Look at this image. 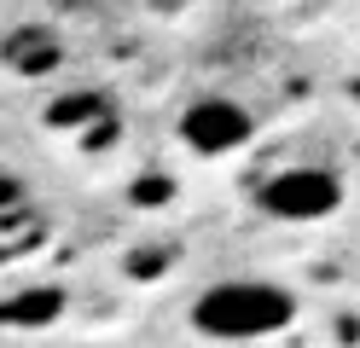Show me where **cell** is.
Wrapping results in <instances>:
<instances>
[{
    "label": "cell",
    "instance_id": "cell-1",
    "mask_svg": "<svg viewBox=\"0 0 360 348\" xmlns=\"http://www.w3.org/2000/svg\"><path fill=\"white\" fill-rule=\"evenodd\" d=\"M297 314H302V296L279 278H215L210 290H198L186 319L204 342L233 348V342H267L290 331Z\"/></svg>",
    "mask_w": 360,
    "mask_h": 348
},
{
    "label": "cell",
    "instance_id": "cell-2",
    "mask_svg": "<svg viewBox=\"0 0 360 348\" xmlns=\"http://www.w3.org/2000/svg\"><path fill=\"white\" fill-rule=\"evenodd\" d=\"M349 203V186L331 162H290L256 186V209L285 226H320Z\"/></svg>",
    "mask_w": 360,
    "mask_h": 348
},
{
    "label": "cell",
    "instance_id": "cell-3",
    "mask_svg": "<svg viewBox=\"0 0 360 348\" xmlns=\"http://www.w3.org/2000/svg\"><path fill=\"white\" fill-rule=\"evenodd\" d=\"M174 134L192 157H238L244 146H256V116L250 105H238L233 93H198V99L180 105Z\"/></svg>",
    "mask_w": 360,
    "mask_h": 348
},
{
    "label": "cell",
    "instance_id": "cell-4",
    "mask_svg": "<svg viewBox=\"0 0 360 348\" xmlns=\"http://www.w3.org/2000/svg\"><path fill=\"white\" fill-rule=\"evenodd\" d=\"M58 58H64V46L47 30H18L6 41V64L18 70V76H47V70H58Z\"/></svg>",
    "mask_w": 360,
    "mask_h": 348
},
{
    "label": "cell",
    "instance_id": "cell-5",
    "mask_svg": "<svg viewBox=\"0 0 360 348\" xmlns=\"http://www.w3.org/2000/svg\"><path fill=\"white\" fill-rule=\"evenodd\" d=\"M58 314H64V290H53V285L0 302V319H6V325H53Z\"/></svg>",
    "mask_w": 360,
    "mask_h": 348
},
{
    "label": "cell",
    "instance_id": "cell-6",
    "mask_svg": "<svg viewBox=\"0 0 360 348\" xmlns=\"http://www.w3.org/2000/svg\"><path fill=\"white\" fill-rule=\"evenodd\" d=\"M94 110H99V99H94V93H64V99L47 110V122H53V128H70V122H87Z\"/></svg>",
    "mask_w": 360,
    "mask_h": 348
},
{
    "label": "cell",
    "instance_id": "cell-7",
    "mask_svg": "<svg viewBox=\"0 0 360 348\" xmlns=\"http://www.w3.org/2000/svg\"><path fill=\"white\" fill-rule=\"evenodd\" d=\"M18 203H24V180H18V174H6V169H0V215H12V209Z\"/></svg>",
    "mask_w": 360,
    "mask_h": 348
},
{
    "label": "cell",
    "instance_id": "cell-8",
    "mask_svg": "<svg viewBox=\"0 0 360 348\" xmlns=\"http://www.w3.org/2000/svg\"><path fill=\"white\" fill-rule=\"evenodd\" d=\"M210 348H215V342H210ZM233 348H256V342H233Z\"/></svg>",
    "mask_w": 360,
    "mask_h": 348
}]
</instances>
